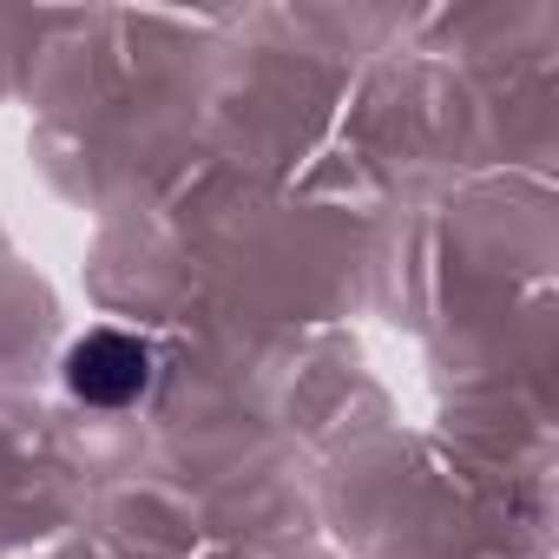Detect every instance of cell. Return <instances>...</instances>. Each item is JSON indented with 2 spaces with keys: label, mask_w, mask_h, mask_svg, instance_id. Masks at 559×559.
I'll return each mask as SVG.
<instances>
[{
  "label": "cell",
  "mask_w": 559,
  "mask_h": 559,
  "mask_svg": "<svg viewBox=\"0 0 559 559\" xmlns=\"http://www.w3.org/2000/svg\"><path fill=\"white\" fill-rule=\"evenodd\" d=\"M152 362H158L152 343H139L126 330H93L67 349V389L93 408H126L152 389V376H158Z\"/></svg>",
  "instance_id": "6da1fadb"
}]
</instances>
